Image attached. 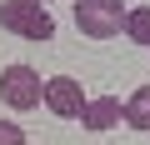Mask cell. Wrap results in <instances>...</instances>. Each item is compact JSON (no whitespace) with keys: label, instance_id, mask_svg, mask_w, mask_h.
Listing matches in <instances>:
<instances>
[{"label":"cell","instance_id":"6da1fadb","mask_svg":"<svg viewBox=\"0 0 150 145\" xmlns=\"http://www.w3.org/2000/svg\"><path fill=\"white\" fill-rule=\"evenodd\" d=\"M130 5L125 0H75V30L90 35V40H115L125 35Z\"/></svg>","mask_w":150,"mask_h":145},{"label":"cell","instance_id":"7a4b0ae2","mask_svg":"<svg viewBox=\"0 0 150 145\" xmlns=\"http://www.w3.org/2000/svg\"><path fill=\"white\" fill-rule=\"evenodd\" d=\"M0 25L20 40H50L55 35V15L40 0H0Z\"/></svg>","mask_w":150,"mask_h":145},{"label":"cell","instance_id":"3957f363","mask_svg":"<svg viewBox=\"0 0 150 145\" xmlns=\"http://www.w3.org/2000/svg\"><path fill=\"white\" fill-rule=\"evenodd\" d=\"M0 100L10 110H35L45 105V75H35V65H5L0 70Z\"/></svg>","mask_w":150,"mask_h":145},{"label":"cell","instance_id":"277c9868","mask_svg":"<svg viewBox=\"0 0 150 145\" xmlns=\"http://www.w3.org/2000/svg\"><path fill=\"white\" fill-rule=\"evenodd\" d=\"M85 105H90V95H85V85L75 80V75H50V80H45V110H50V115L80 120Z\"/></svg>","mask_w":150,"mask_h":145},{"label":"cell","instance_id":"5b68a950","mask_svg":"<svg viewBox=\"0 0 150 145\" xmlns=\"http://www.w3.org/2000/svg\"><path fill=\"white\" fill-rule=\"evenodd\" d=\"M80 125H85L90 135H105V130L125 125V100H115V95H90V105H85Z\"/></svg>","mask_w":150,"mask_h":145},{"label":"cell","instance_id":"8992f818","mask_svg":"<svg viewBox=\"0 0 150 145\" xmlns=\"http://www.w3.org/2000/svg\"><path fill=\"white\" fill-rule=\"evenodd\" d=\"M125 125H130V130H150V85L130 90V100H125Z\"/></svg>","mask_w":150,"mask_h":145},{"label":"cell","instance_id":"52a82bcc","mask_svg":"<svg viewBox=\"0 0 150 145\" xmlns=\"http://www.w3.org/2000/svg\"><path fill=\"white\" fill-rule=\"evenodd\" d=\"M125 40H135V45H145V50H150V5H130Z\"/></svg>","mask_w":150,"mask_h":145},{"label":"cell","instance_id":"ba28073f","mask_svg":"<svg viewBox=\"0 0 150 145\" xmlns=\"http://www.w3.org/2000/svg\"><path fill=\"white\" fill-rule=\"evenodd\" d=\"M0 145H25V130L15 120H0Z\"/></svg>","mask_w":150,"mask_h":145},{"label":"cell","instance_id":"9c48e42d","mask_svg":"<svg viewBox=\"0 0 150 145\" xmlns=\"http://www.w3.org/2000/svg\"><path fill=\"white\" fill-rule=\"evenodd\" d=\"M40 5H50V0H40Z\"/></svg>","mask_w":150,"mask_h":145}]
</instances>
